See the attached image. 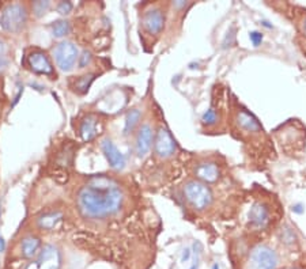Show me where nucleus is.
Returning a JSON list of instances; mask_svg holds the SVG:
<instances>
[{"label": "nucleus", "mask_w": 306, "mask_h": 269, "mask_svg": "<svg viewBox=\"0 0 306 269\" xmlns=\"http://www.w3.org/2000/svg\"><path fill=\"white\" fill-rule=\"evenodd\" d=\"M27 65L35 74L48 75V76L55 74V68H53L49 56L41 49L30 50V53L27 55Z\"/></svg>", "instance_id": "nucleus-8"}, {"label": "nucleus", "mask_w": 306, "mask_h": 269, "mask_svg": "<svg viewBox=\"0 0 306 269\" xmlns=\"http://www.w3.org/2000/svg\"><path fill=\"white\" fill-rule=\"evenodd\" d=\"M63 219V214L59 211H50V212H45L42 214L37 219V226L41 230H45V231H50L57 227V224L60 223Z\"/></svg>", "instance_id": "nucleus-17"}, {"label": "nucleus", "mask_w": 306, "mask_h": 269, "mask_svg": "<svg viewBox=\"0 0 306 269\" xmlns=\"http://www.w3.org/2000/svg\"><path fill=\"white\" fill-rule=\"evenodd\" d=\"M154 141V134H153V128L150 124H143L141 130L136 134L135 149L136 154L139 158H143L151 148V144Z\"/></svg>", "instance_id": "nucleus-11"}, {"label": "nucleus", "mask_w": 306, "mask_h": 269, "mask_svg": "<svg viewBox=\"0 0 306 269\" xmlns=\"http://www.w3.org/2000/svg\"><path fill=\"white\" fill-rule=\"evenodd\" d=\"M270 222V211L267 208L266 204L263 203H256L252 205L249 211V223L253 229H264Z\"/></svg>", "instance_id": "nucleus-13"}, {"label": "nucleus", "mask_w": 306, "mask_h": 269, "mask_svg": "<svg viewBox=\"0 0 306 269\" xmlns=\"http://www.w3.org/2000/svg\"><path fill=\"white\" fill-rule=\"evenodd\" d=\"M71 26L67 20H56L55 23L52 25V34L55 35L56 38H61L70 33Z\"/></svg>", "instance_id": "nucleus-20"}, {"label": "nucleus", "mask_w": 306, "mask_h": 269, "mask_svg": "<svg viewBox=\"0 0 306 269\" xmlns=\"http://www.w3.org/2000/svg\"><path fill=\"white\" fill-rule=\"evenodd\" d=\"M290 269H300V268H290Z\"/></svg>", "instance_id": "nucleus-35"}, {"label": "nucleus", "mask_w": 306, "mask_h": 269, "mask_svg": "<svg viewBox=\"0 0 306 269\" xmlns=\"http://www.w3.org/2000/svg\"><path fill=\"white\" fill-rule=\"evenodd\" d=\"M154 151H155L156 156H159L162 159H167L176 152V141L165 127H161L156 132L155 139H154Z\"/></svg>", "instance_id": "nucleus-7"}, {"label": "nucleus", "mask_w": 306, "mask_h": 269, "mask_svg": "<svg viewBox=\"0 0 306 269\" xmlns=\"http://www.w3.org/2000/svg\"><path fill=\"white\" fill-rule=\"evenodd\" d=\"M7 52H8V46L5 44L4 41L0 40V57L1 59H7Z\"/></svg>", "instance_id": "nucleus-27"}, {"label": "nucleus", "mask_w": 306, "mask_h": 269, "mask_svg": "<svg viewBox=\"0 0 306 269\" xmlns=\"http://www.w3.org/2000/svg\"><path fill=\"white\" fill-rule=\"evenodd\" d=\"M184 196L186 201L197 211L207 208L212 203V192L207 186V184L197 181V179H191L184 185Z\"/></svg>", "instance_id": "nucleus-3"}, {"label": "nucleus", "mask_w": 306, "mask_h": 269, "mask_svg": "<svg viewBox=\"0 0 306 269\" xmlns=\"http://www.w3.org/2000/svg\"><path fill=\"white\" fill-rule=\"evenodd\" d=\"M78 208L85 218L106 219L120 211L124 196L115 181L106 175H93L78 192Z\"/></svg>", "instance_id": "nucleus-1"}, {"label": "nucleus", "mask_w": 306, "mask_h": 269, "mask_svg": "<svg viewBox=\"0 0 306 269\" xmlns=\"http://www.w3.org/2000/svg\"><path fill=\"white\" fill-rule=\"evenodd\" d=\"M293 211H294L296 214H302V212H304L305 209H304V205L298 203V204L293 205Z\"/></svg>", "instance_id": "nucleus-30"}, {"label": "nucleus", "mask_w": 306, "mask_h": 269, "mask_svg": "<svg viewBox=\"0 0 306 269\" xmlns=\"http://www.w3.org/2000/svg\"><path fill=\"white\" fill-rule=\"evenodd\" d=\"M4 248H5L4 241H3V238L0 237V252H4Z\"/></svg>", "instance_id": "nucleus-31"}, {"label": "nucleus", "mask_w": 306, "mask_h": 269, "mask_svg": "<svg viewBox=\"0 0 306 269\" xmlns=\"http://www.w3.org/2000/svg\"><path fill=\"white\" fill-rule=\"evenodd\" d=\"M304 31L306 33V18H305V22H304Z\"/></svg>", "instance_id": "nucleus-33"}, {"label": "nucleus", "mask_w": 306, "mask_h": 269, "mask_svg": "<svg viewBox=\"0 0 306 269\" xmlns=\"http://www.w3.org/2000/svg\"><path fill=\"white\" fill-rule=\"evenodd\" d=\"M7 67H8V60L1 59V57H0V74H1Z\"/></svg>", "instance_id": "nucleus-29"}, {"label": "nucleus", "mask_w": 306, "mask_h": 269, "mask_svg": "<svg viewBox=\"0 0 306 269\" xmlns=\"http://www.w3.org/2000/svg\"><path fill=\"white\" fill-rule=\"evenodd\" d=\"M61 256L57 248L52 245L44 246L26 269H60Z\"/></svg>", "instance_id": "nucleus-5"}, {"label": "nucleus", "mask_w": 306, "mask_h": 269, "mask_svg": "<svg viewBox=\"0 0 306 269\" xmlns=\"http://www.w3.org/2000/svg\"><path fill=\"white\" fill-rule=\"evenodd\" d=\"M278 256L271 248L266 245H259L251 254L252 269H276Z\"/></svg>", "instance_id": "nucleus-6"}, {"label": "nucleus", "mask_w": 306, "mask_h": 269, "mask_svg": "<svg viewBox=\"0 0 306 269\" xmlns=\"http://www.w3.org/2000/svg\"><path fill=\"white\" fill-rule=\"evenodd\" d=\"M218 119H219V115L216 113L215 108H210V109L207 110L206 113H204V116H203L201 121H203V124L214 125L216 121H218Z\"/></svg>", "instance_id": "nucleus-22"}, {"label": "nucleus", "mask_w": 306, "mask_h": 269, "mask_svg": "<svg viewBox=\"0 0 306 269\" xmlns=\"http://www.w3.org/2000/svg\"><path fill=\"white\" fill-rule=\"evenodd\" d=\"M189 259H191V250L185 249L184 250V253H182V256H181V263H186Z\"/></svg>", "instance_id": "nucleus-28"}, {"label": "nucleus", "mask_w": 306, "mask_h": 269, "mask_svg": "<svg viewBox=\"0 0 306 269\" xmlns=\"http://www.w3.org/2000/svg\"><path fill=\"white\" fill-rule=\"evenodd\" d=\"M142 23L147 34L158 35L165 25V15L159 8H151V10L146 11Z\"/></svg>", "instance_id": "nucleus-9"}, {"label": "nucleus", "mask_w": 306, "mask_h": 269, "mask_svg": "<svg viewBox=\"0 0 306 269\" xmlns=\"http://www.w3.org/2000/svg\"><path fill=\"white\" fill-rule=\"evenodd\" d=\"M50 1H34L31 4V8H33V12L37 18H40L42 15L45 14L46 11L49 10Z\"/></svg>", "instance_id": "nucleus-21"}, {"label": "nucleus", "mask_w": 306, "mask_h": 269, "mask_svg": "<svg viewBox=\"0 0 306 269\" xmlns=\"http://www.w3.org/2000/svg\"><path fill=\"white\" fill-rule=\"evenodd\" d=\"M101 149L106 156L108 162L116 170H123L126 167V158L121 154L120 149L117 148L115 143L111 139H104L101 141Z\"/></svg>", "instance_id": "nucleus-10"}, {"label": "nucleus", "mask_w": 306, "mask_h": 269, "mask_svg": "<svg viewBox=\"0 0 306 269\" xmlns=\"http://www.w3.org/2000/svg\"><path fill=\"white\" fill-rule=\"evenodd\" d=\"M237 124L241 130L246 131V132H252V134H259L261 132V125L259 124L253 116L246 112V110H238L237 113Z\"/></svg>", "instance_id": "nucleus-15"}, {"label": "nucleus", "mask_w": 306, "mask_h": 269, "mask_svg": "<svg viewBox=\"0 0 306 269\" xmlns=\"http://www.w3.org/2000/svg\"><path fill=\"white\" fill-rule=\"evenodd\" d=\"M195 175L197 181H201L204 184H214L219 178L221 170L215 162H203V163L197 164Z\"/></svg>", "instance_id": "nucleus-12"}, {"label": "nucleus", "mask_w": 306, "mask_h": 269, "mask_svg": "<svg viewBox=\"0 0 306 269\" xmlns=\"http://www.w3.org/2000/svg\"><path fill=\"white\" fill-rule=\"evenodd\" d=\"M249 38H251L255 46H259L261 44V41H263V34H261L260 31H252L251 34H249Z\"/></svg>", "instance_id": "nucleus-26"}, {"label": "nucleus", "mask_w": 306, "mask_h": 269, "mask_svg": "<svg viewBox=\"0 0 306 269\" xmlns=\"http://www.w3.org/2000/svg\"><path fill=\"white\" fill-rule=\"evenodd\" d=\"M212 269H219V265L215 264V265H214V267H212Z\"/></svg>", "instance_id": "nucleus-34"}, {"label": "nucleus", "mask_w": 306, "mask_h": 269, "mask_svg": "<svg viewBox=\"0 0 306 269\" xmlns=\"http://www.w3.org/2000/svg\"><path fill=\"white\" fill-rule=\"evenodd\" d=\"M74 8V4L71 1H60L59 4L56 5V10L61 15H68Z\"/></svg>", "instance_id": "nucleus-23"}, {"label": "nucleus", "mask_w": 306, "mask_h": 269, "mask_svg": "<svg viewBox=\"0 0 306 269\" xmlns=\"http://www.w3.org/2000/svg\"><path fill=\"white\" fill-rule=\"evenodd\" d=\"M263 26H266V27H268V29H271V27H272L271 25H268V22H267V20H264V22H263Z\"/></svg>", "instance_id": "nucleus-32"}, {"label": "nucleus", "mask_w": 306, "mask_h": 269, "mask_svg": "<svg viewBox=\"0 0 306 269\" xmlns=\"http://www.w3.org/2000/svg\"><path fill=\"white\" fill-rule=\"evenodd\" d=\"M41 248V241L38 237L34 235H27L25 238L22 239V244H20V252L22 256L25 259H35L37 254L40 253Z\"/></svg>", "instance_id": "nucleus-16"}, {"label": "nucleus", "mask_w": 306, "mask_h": 269, "mask_svg": "<svg viewBox=\"0 0 306 269\" xmlns=\"http://www.w3.org/2000/svg\"><path fill=\"white\" fill-rule=\"evenodd\" d=\"M79 134L82 140L90 141L98 134V119L94 115H89L82 120L81 127H79Z\"/></svg>", "instance_id": "nucleus-14"}, {"label": "nucleus", "mask_w": 306, "mask_h": 269, "mask_svg": "<svg viewBox=\"0 0 306 269\" xmlns=\"http://www.w3.org/2000/svg\"><path fill=\"white\" fill-rule=\"evenodd\" d=\"M96 79L94 75H85V76H79L74 80V83L71 85V87L75 90L78 94H86L89 89H90L93 80Z\"/></svg>", "instance_id": "nucleus-19"}, {"label": "nucleus", "mask_w": 306, "mask_h": 269, "mask_svg": "<svg viewBox=\"0 0 306 269\" xmlns=\"http://www.w3.org/2000/svg\"><path fill=\"white\" fill-rule=\"evenodd\" d=\"M56 64L61 71H71L75 65L76 60L79 59V52L74 42L71 41H61L56 45L53 49Z\"/></svg>", "instance_id": "nucleus-4"}, {"label": "nucleus", "mask_w": 306, "mask_h": 269, "mask_svg": "<svg viewBox=\"0 0 306 269\" xmlns=\"http://www.w3.org/2000/svg\"><path fill=\"white\" fill-rule=\"evenodd\" d=\"M142 113L139 109L130 110L126 116V125H124V134H130L134 132L139 121H141Z\"/></svg>", "instance_id": "nucleus-18"}, {"label": "nucleus", "mask_w": 306, "mask_h": 269, "mask_svg": "<svg viewBox=\"0 0 306 269\" xmlns=\"http://www.w3.org/2000/svg\"><path fill=\"white\" fill-rule=\"evenodd\" d=\"M78 61H79V67H81V68H85V67H87V64H90V61H91L90 52L85 50V52L82 53V56H79Z\"/></svg>", "instance_id": "nucleus-25"}, {"label": "nucleus", "mask_w": 306, "mask_h": 269, "mask_svg": "<svg viewBox=\"0 0 306 269\" xmlns=\"http://www.w3.org/2000/svg\"><path fill=\"white\" fill-rule=\"evenodd\" d=\"M282 239H283V242L287 245L294 244V241H296V234L293 233V230L291 229H286L283 231V234H282Z\"/></svg>", "instance_id": "nucleus-24"}, {"label": "nucleus", "mask_w": 306, "mask_h": 269, "mask_svg": "<svg viewBox=\"0 0 306 269\" xmlns=\"http://www.w3.org/2000/svg\"><path fill=\"white\" fill-rule=\"evenodd\" d=\"M27 22V8L22 3L7 4L0 14V23L5 31L18 33Z\"/></svg>", "instance_id": "nucleus-2"}]
</instances>
